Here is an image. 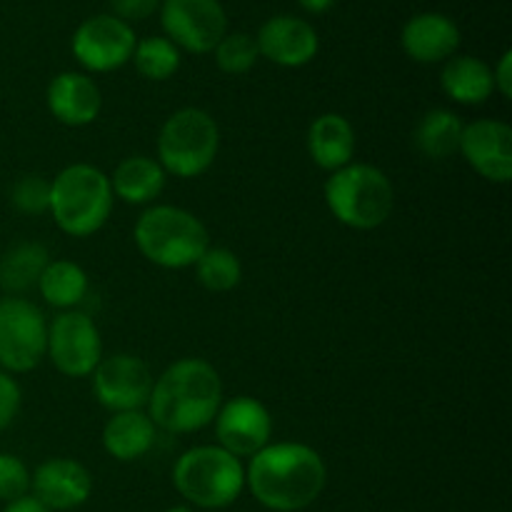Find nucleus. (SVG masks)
I'll return each instance as SVG.
<instances>
[{"mask_svg": "<svg viewBox=\"0 0 512 512\" xmlns=\"http://www.w3.org/2000/svg\"><path fill=\"white\" fill-rule=\"evenodd\" d=\"M48 350L43 310L20 295L0 298V370L10 375L38 368Z\"/></svg>", "mask_w": 512, "mask_h": 512, "instance_id": "8", "label": "nucleus"}, {"mask_svg": "<svg viewBox=\"0 0 512 512\" xmlns=\"http://www.w3.org/2000/svg\"><path fill=\"white\" fill-rule=\"evenodd\" d=\"M30 490L40 505L53 510H75L88 503L93 475L73 458H50L30 475Z\"/></svg>", "mask_w": 512, "mask_h": 512, "instance_id": "15", "label": "nucleus"}, {"mask_svg": "<svg viewBox=\"0 0 512 512\" xmlns=\"http://www.w3.org/2000/svg\"><path fill=\"white\" fill-rule=\"evenodd\" d=\"M328 468L318 450L303 443H268L250 458L245 485L263 508L298 512L320 498Z\"/></svg>", "mask_w": 512, "mask_h": 512, "instance_id": "1", "label": "nucleus"}, {"mask_svg": "<svg viewBox=\"0 0 512 512\" xmlns=\"http://www.w3.org/2000/svg\"><path fill=\"white\" fill-rule=\"evenodd\" d=\"M138 38L125 20L113 13L83 20L73 35V55L90 73H110L133 58Z\"/></svg>", "mask_w": 512, "mask_h": 512, "instance_id": "11", "label": "nucleus"}, {"mask_svg": "<svg viewBox=\"0 0 512 512\" xmlns=\"http://www.w3.org/2000/svg\"><path fill=\"white\" fill-rule=\"evenodd\" d=\"M50 263L48 250L40 243H18L0 258V290L5 295H20L35 288Z\"/></svg>", "mask_w": 512, "mask_h": 512, "instance_id": "24", "label": "nucleus"}, {"mask_svg": "<svg viewBox=\"0 0 512 512\" xmlns=\"http://www.w3.org/2000/svg\"><path fill=\"white\" fill-rule=\"evenodd\" d=\"M323 193L333 218L353 230L380 228L395 205L390 178L368 163H350L330 173Z\"/></svg>", "mask_w": 512, "mask_h": 512, "instance_id": "5", "label": "nucleus"}, {"mask_svg": "<svg viewBox=\"0 0 512 512\" xmlns=\"http://www.w3.org/2000/svg\"><path fill=\"white\" fill-rule=\"evenodd\" d=\"M308 153L313 163L328 173L350 165L355 153V130L350 120L338 113L318 115L308 130Z\"/></svg>", "mask_w": 512, "mask_h": 512, "instance_id": "19", "label": "nucleus"}, {"mask_svg": "<svg viewBox=\"0 0 512 512\" xmlns=\"http://www.w3.org/2000/svg\"><path fill=\"white\" fill-rule=\"evenodd\" d=\"M45 358L65 378H88L103 360V338L93 318L80 310H63L48 325Z\"/></svg>", "mask_w": 512, "mask_h": 512, "instance_id": "9", "label": "nucleus"}, {"mask_svg": "<svg viewBox=\"0 0 512 512\" xmlns=\"http://www.w3.org/2000/svg\"><path fill=\"white\" fill-rule=\"evenodd\" d=\"M158 428L148 413L143 410H125V413H113V418L103 428V448L110 458L120 463H133L143 455L150 453L155 445Z\"/></svg>", "mask_w": 512, "mask_h": 512, "instance_id": "20", "label": "nucleus"}, {"mask_svg": "<svg viewBox=\"0 0 512 512\" xmlns=\"http://www.w3.org/2000/svg\"><path fill=\"white\" fill-rule=\"evenodd\" d=\"M3 512H50L45 505H40L33 495H25V498L13 500V503L5 505Z\"/></svg>", "mask_w": 512, "mask_h": 512, "instance_id": "34", "label": "nucleus"}, {"mask_svg": "<svg viewBox=\"0 0 512 512\" xmlns=\"http://www.w3.org/2000/svg\"><path fill=\"white\" fill-rule=\"evenodd\" d=\"M160 23L175 48L188 53H213L228 33V15L220 0H163Z\"/></svg>", "mask_w": 512, "mask_h": 512, "instance_id": "10", "label": "nucleus"}, {"mask_svg": "<svg viewBox=\"0 0 512 512\" xmlns=\"http://www.w3.org/2000/svg\"><path fill=\"white\" fill-rule=\"evenodd\" d=\"M20 403H23V393H20L18 380L0 370V430H5L18 418Z\"/></svg>", "mask_w": 512, "mask_h": 512, "instance_id": "31", "label": "nucleus"}, {"mask_svg": "<svg viewBox=\"0 0 512 512\" xmlns=\"http://www.w3.org/2000/svg\"><path fill=\"white\" fill-rule=\"evenodd\" d=\"M223 405V380L200 358L175 360L155 378L148 398V418L170 435H188L208 428Z\"/></svg>", "mask_w": 512, "mask_h": 512, "instance_id": "2", "label": "nucleus"}, {"mask_svg": "<svg viewBox=\"0 0 512 512\" xmlns=\"http://www.w3.org/2000/svg\"><path fill=\"white\" fill-rule=\"evenodd\" d=\"M220 128L203 108L175 110L158 133V163L165 175L200 178L218 158Z\"/></svg>", "mask_w": 512, "mask_h": 512, "instance_id": "7", "label": "nucleus"}, {"mask_svg": "<svg viewBox=\"0 0 512 512\" xmlns=\"http://www.w3.org/2000/svg\"><path fill=\"white\" fill-rule=\"evenodd\" d=\"M400 43L415 63H443L458 50L460 28L443 13H420L403 25Z\"/></svg>", "mask_w": 512, "mask_h": 512, "instance_id": "18", "label": "nucleus"}, {"mask_svg": "<svg viewBox=\"0 0 512 512\" xmlns=\"http://www.w3.org/2000/svg\"><path fill=\"white\" fill-rule=\"evenodd\" d=\"M173 485L190 505L220 510L233 505L245 488V468L240 458L220 445H198L175 460Z\"/></svg>", "mask_w": 512, "mask_h": 512, "instance_id": "6", "label": "nucleus"}, {"mask_svg": "<svg viewBox=\"0 0 512 512\" xmlns=\"http://www.w3.org/2000/svg\"><path fill=\"white\" fill-rule=\"evenodd\" d=\"M135 70L148 80H168L180 68V50L168 38H145L135 43L133 58Z\"/></svg>", "mask_w": 512, "mask_h": 512, "instance_id": "27", "label": "nucleus"}, {"mask_svg": "<svg viewBox=\"0 0 512 512\" xmlns=\"http://www.w3.org/2000/svg\"><path fill=\"white\" fill-rule=\"evenodd\" d=\"M10 203L23 215H43L50 208V180L43 175H23L10 190Z\"/></svg>", "mask_w": 512, "mask_h": 512, "instance_id": "29", "label": "nucleus"}, {"mask_svg": "<svg viewBox=\"0 0 512 512\" xmlns=\"http://www.w3.org/2000/svg\"><path fill=\"white\" fill-rule=\"evenodd\" d=\"M213 423L218 445L235 458H253L270 443L273 435L270 410L250 395H238L220 405Z\"/></svg>", "mask_w": 512, "mask_h": 512, "instance_id": "13", "label": "nucleus"}, {"mask_svg": "<svg viewBox=\"0 0 512 512\" xmlns=\"http://www.w3.org/2000/svg\"><path fill=\"white\" fill-rule=\"evenodd\" d=\"M215 63L228 75H245L258 63V43L248 33H225L215 45Z\"/></svg>", "mask_w": 512, "mask_h": 512, "instance_id": "28", "label": "nucleus"}, {"mask_svg": "<svg viewBox=\"0 0 512 512\" xmlns=\"http://www.w3.org/2000/svg\"><path fill=\"white\" fill-rule=\"evenodd\" d=\"M30 493V470L18 455L0 453V500L5 505Z\"/></svg>", "mask_w": 512, "mask_h": 512, "instance_id": "30", "label": "nucleus"}, {"mask_svg": "<svg viewBox=\"0 0 512 512\" xmlns=\"http://www.w3.org/2000/svg\"><path fill=\"white\" fill-rule=\"evenodd\" d=\"M45 100H48L50 115L68 128H85L95 123L103 108L98 83L90 75L75 73V70L55 75L48 85Z\"/></svg>", "mask_w": 512, "mask_h": 512, "instance_id": "17", "label": "nucleus"}, {"mask_svg": "<svg viewBox=\"0 0 512 512\" xmlns=\"http://www.w3.org/2000/svg\"><path fill=\"white\" fill-rule=\"evenodd\" d=\"M35 288L53 308L73 310L88 295V275L70 260H50Z\"/></svg>", "mask_w": 512, "mask_h": 512, "instance_id": "25", "label": "nucleus"}, {"mask_svg": "<svg viewBox=\"0 0 512 512\" xmlns=\"http://www.w3.org/2000/svg\"><path fill=\"white\" fill-rule=\"evenodd\" d=\"M110 8H113L115 18L125 20H145L160 8V0H110Z\"/></svg>", "mask_w": 512, "mask_h": 512, "instance_id": "32", "label": "nucleus"}, {"mask_svg": "<svg viewBox=\"0 0 512 512\" xmlns=\"http://www.w3.org/2000/svg\"><path fill=\"white\" fill-rule=\"evenodd\" d=\"M193 268L198 283L210 293H230L243 280L240 258L228 248H208Z\"/></svg>", "mask_w": 512, "mask_h": 512, "instance_id": "26", "label": "nucleus"}, {"mask_svg": "<svg viewBox=\"0 0 512 512\" xmlns=\"http://www.w3.org/2000/svg\"><path fill=\"white\" fill-rule=\"evenodd\" d=\"M133 240L145 260L165 270L193 268L210 248L203 220L178 205H153L145 210L135 220Z\"/></svg>", "mask_w": 512, "mask_h": 512, "instance_id": "3", "label": "nucleus"}, {"mask_svg": "<svg viewBox=\"0 0 512 512\" xmlns=\"http://www.w3.org/2000/svg\"><path fill=\"white\" fill-rule=\"evenodd\" d=\"M460 153L480 178L490 183H510L512 178V128L503 120H473L463 128Z\"/></svg>", "mask_w": 512, "mask_h": 512, "instance_id": "14", "label": "nucleus"}, {"mask_svg": "<svg viewBox=\"0 0 512 512\" xmlns=\"http://www.w3.org/2000/svg\"><path fill=\"white\" fill-rule=\"evenodd\" d=\"M493 85L505 100H510V95H512V53L510 50H505V53L500 55L498 65L493 68Z\"/></svg>", "mask_w": 512, "mask_h": 512, "instance_id": "33", "label": "nucleus"}, {"mask_svg": "<svg viewBox=\"0 0 512 512\" xmlns=\"http://www.w3.org/2000/svg\"><path fill=\"white\" fill-rule=\"evenodd\" d=\"M110 178L90 163H73L50 183V213L70 238H90L113 213Z\"/></svg>", "mask_w": 512, "mask_h": 512, "instance_id": "4", "label": "nucleus"}, {"mask_svg": "<svg viewBox=\"0 0 512 512\" xmlns=\"http://www.w3.org/2000/svg\"><path fill=\"white\" fill-rule=\"evenodd\" d=\"M110 190L128 205H150L165 190V170L148 155H130L113 170Z\"/></svg>", "mask_w": 512, "mask_h": 512, "instance_id": "21", "label": "nucleus"}, {"mask_svg": "<svg viewBox=\"0 0 512 512\" xmlns=\"http://www.w3.org/2000/svg\"><path fill=\"white\" fill-rule=\"evenodd\" d=\"M153 373L145 360L118 353L103 358L93 370V393L110 413L143 410L153 393Z\"/></svg>", "mask_w": 512, "mask_h": 512, "instance_id": "12", "label": "nucleus"}, {"mask_svg": "<svg viewBox=\"0 0 512 512\" xmlns=\"http://www.w3.org/2000/svg\"><path fill=\"white\" fill-rule=\"evenodd\" d=\"M168 512H193V510L185 508V505H175V508H170Z\"/></svg>", "mask_w": 512, "mask_h": 512, "instance_id": "36", "label": "nucleus"}, {"mask_svg": "<svg viewBox=\"0 0 512 512\" xmlns=\"http://www.w3.org/2000/svg\"><path fill=\"white\" fill-rule=\"evenodd\" d=\"M440 85L453 103L483 105L495 93L493 68L473 55L450 58L440 73Z\"/></svg>", "mask_w": 512, "mask_h": 512, "instance_id": "22", "label": "nucleus"}, {"mask_svg": "<svg viewBox=\"0 0 512 512\" xmlns=\"http://www.w3.org/2000/svg\"><path fill=\"white\" fill-rule=\"evenodd\" d=\"M258 53L283 68H303L318 55L320 40L313 25L295 15H275L258 30Z\"/></svg>", "mask_w": 512, "mask_h": 512, "instance_id": "16", "label": "nucleus"}, {"mask_svg": "<svg viewBox=\"0 0 512 512\" xmlns=\"http://www.w3.org/2000/svg\"><path fill=\"white\" fill-rule=\"evenodd\" d=\"M298 3L303 5L308 13H325V10H328L335 0H298Z\"/></svg>", "mask_w": 512, "mask_h": 512, "instance_id": "35", "label": "nucleus"}, {"mask_svg": "<svg viewBox=\"0 0 512 512\" xmlns=\"http://www.w3.org/2000/svg\"><path fill=\"white\" fill-rule=\"evenodd\" d=\"M463 120L453 110L435 108L420 118L415 125V148L430 160H448L460 153V138H463Z\"/></svg>", "mask_w": 512, "mask_h": 512, "instance_id": "23", "label": "nucleus"}]
</instances>
